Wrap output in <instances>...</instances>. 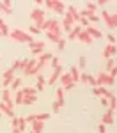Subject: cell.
I'll return each mask as SVG.
<instances>
[{"label":"cell","instance_id":"4316f807","mask_svg":"<svg viewBox=\"0 0 117 133\" xmlns=\"http://www.w3.org/2000/svg\"><path fill=\"white\" fill-rule=\"evenodd\" d=\"M9 32H11L9 25L5 23V20H4V18H0V34H2V36H9Z\"/></svg>","mask_w":117,"mask_h":133},{"label":"cell","instance_id":"7bdbcfd3","mask_svg":"<svg viewBox=\"0 0 117 133\" xmlns=\"http://www.w3.org/2000/svg\"><path fill=\"white\" fill-rule=\"evenodd\" d=\"M52 112L53 114H59V112H60V107H59V103H57V101L52 103Z\"/></svg>","mask_w":117,"mask_h":133},{"label":"cell","instance_id":"ac0fdd59","mask_svg":"<svg viewBox=\"0 0 117 133\" xmlns=\"http://www.w3.org/2000/svg\"><path fill=\"white\" fill-rule=\"evenodd\" d=\"M0 114H4V115H7V117H14V108H11L9 105H5V103L0 101Z\"/></svg>","mask_w":117,"mask_h":133},{"label":"cell","instance_id":"11a10c76","mask_svg":"<svg viewBox=\"0 0 117 133\" xmlns=\"http://www.w3.org/2000/svg\"><path fill=\"white\" fill-rule=\"evenodd\" d=\"M0 117H2V114H0Z\"/></svg>","mask_w":117,"mask_h":133},{"label":"cell","instance_id":"4dcf8cb0","mask_svg":"<svg viewBox=\"0 0 117 133\" xmlns=\"http://www.w3.org/2000/svg\"><path fill=\"white\" fill-rule=\"evenodd\" d=\"M36 101H37V96H23V103H21V105L30 107V105H34Z\"/></svg>","mask_w":117,"mask_h":133},{"label":"cell","instance_id":"9f6ffc18","mask_svg":"<svg viewBox=\"0 0 117 133\" xmlns=\"http://www.w3.org/2000/svg\"><path fill=\"white\" fill-rule=\"evenodd\" d=\"M0 36H2V34H0Z\"/></svg>","mask_w":117,"mask_h":133},{"label":"cell","instance_id":"d4e9b609","mask_svg":"<svg viewBox=\"0 0 117 133\" xmlns=\"http://www.w3.org/2000/svg\"><path fill=\"white\" fill-rule=\"evenodd\" d=\"M55 96H57L55 101L59 103V107H64V105H66V98H64V89H62V87L57 89V94H55Z\"/></svg>","mask_w":117,"mask_h":133},{"label":"cell","instance_id":"8992f818","mask_svg":"<svg viewBox=\"0 0 117 133\" xmlns=\"http://www.w3.org/2000/svg\"><path fill=\"white\" fill-rule=\"evenodd\" d=\"M41 30L44 32H62V27H60V21L55 20V18H52V20H46L44 21V25L41 27Z\"/></svg>","mask_w":117,"mask_h":133},{"label":"cell","instance_id":"e575fe53","mask_svg":"<svg viewBox=\"0 0 117 133\" xmlns=\"http://www.w3.org/2000/svg\"><path fill=\"white\" fill-rule=\"evenodd\" d=\"M18 130L21 133L27 130V121H25V117H18Z\"/></svg>","mask_w":117,"mask_h":133},{"label":"cell","instance_id":"7c38bea8","mask_svg":"<svg viewBox=\"0 0 117 133\" xmlns=\"http://www.w3.org/2000/svg\"><path fill=\"white\" fill-rule=\"evenodd\" d=\"M117 55V46L115 44H106L105 48H103V57H105L106 61L108 59H114Z\"/></svg>","mask_w":117,"mask_h":133},{"label":"cell","instance_id":"9a60e30c","mask_svg":"<svg viewBox=\"0 0 117 133\" xmlns=\"http://www.w3.org/2000/svg\"><path fill=\"white\" fill-rule=\"evenodd\" d=\"M85 30H87V34H89L92 39H101V37H103V32L99 30L96 25H91V27H87Z\"/></svg>","mask_w":117,"mask_h":133},{"label":"cell","instance_id":"681fc988","mask_svg":"<svg viewBox=\"0 0 117 133\" xmlns=\"http://www.w3.org/2000/svg\"><path fill=\"white\" fill-rule=\"evenodd\" d=\"M96 5H98V7H105L106 2H105V0H99V2H96Z\"/></svg>","mask_w":117,"mask_h":133},{"label":"cell","instance_id":"9c48e42d","mask_svg":"<svg viewBox=\"0 0 117 133\" xmlns=\"http://www.w3.org/2000/svg\"><path fill=\"white\" fill-rule=\"evenodd\" d=\"M14 78H16V76H14V71H12L11 68H9V69H5L4 75H2V85H4V89H9Z\"/></svg>","mask_w":117,"mask_h":133},{"label":"cell","instance_id":"7402d4cb","mask_svg":"<svg viewBox=\"0 0 117 133\" xmlns=\"http://www.w3.org/2000/svg\"><path fill=\"white\" fill-rule=\"evenodd\" d=\"M69 75H71V80H73V83H78L80 82V69L76 68V66H71V69H69Z\"/></svg>","mask_w":117,"mask_h":133},{"label":"cell","instance_id":"5b68a950","mask_svg":"<svg viewBox=\"0 0 117 133\" xmlns=\"http://www.w3.org/2000/svg\"><path fill=\"white\" fill-rule=\"evenodd\" d=\"M99 18L105 21V25L108 29H115L117 27V12H108V11H101Z\"/></svg>","mask_w":117,"mask_h":133},{"label":"cell","instance_id":"277c9868","mask_svg":"<svg viewBox=\"0 0 117 133\" xmlns=\"http://www.w3.org/2000/svg\"><path fill=\"white\" fill-rule=\"evenodd\" d=\"M44 7L53 11V12H57V14H66V9H67V5L64 2H60V0H46Z\"/></svg>","mask_w":117,"mask_h":133},{"label":"cell","instance_id":"e0dca14e","mask_svg":"<svg viewBox=\"0 0 117 133\" xmlns=\"http://www.w3.org/2000/svg\"><path fill=\"white\" fill-rule=\"evenodd\" d=\"M66 12H67V14H69V16L73 18V21H74V23H78V21H80V11L76 9L74 5H67Z\"/></svg>","mask_w":117,"mask_h":133},{"label":"cell","instance_id":"484cf974","mask_svg":"<svg viewBox=\"0 0 117 133\" xmlns=\"http://www.w3.org/2000/svg\"><path fill=\"white\" fill-rule=\"evenodd\" d=\"M21 82H23V80H21L20 76H16V78H14V80H12V83H11V92H16V91H20L21 89Z\"/></svg>","mask_w":117,"mask_h":133},{"label":"cell","instance_id":"f6af8a7d","mask_svg":"<svg viewBox=\"0 0 117 133\" xmlns=\"http://www.w3.org/2000/svg\"><path fill=\"white\" fill-rule=\"evenodd\" d=\"M57 66H60V62H59V57H57V55H53V59H52V69H53V68H57Z\"/></svg>","mask_w":117,"mask_h":133},{"label":"cell","instance_id":"d590c367","mask_svg":"<svg viewBox=\"0 0 117 133\" xmlns=\"http://www.w3.org/2000/svg\"><path fill=\"white\" fill-rule=\"evenodd\" d=\"M106 87H92V94L94 96H105Z\"/></svg>","mask_w":117,"mask_h":133},{"label":"cell","instance_id":"5bb4252c","mask_svg":"<svg viewBox=\"0 0 117 133\" xmlns=\"http://www.w3.org/2000/svg\"><path fill=\"white\" fill-rule=\"evenodd\" d=\"M84 30V27L82 25H73V29H71V32L67 34V39L66 41H76L78 39V34Z\"/></svg>","mask_w":117,"mask_h":133},{"label":"cell","instance_id":"7dc6e473","mask_svg":"<svg viewBox=\"0 0 117 133\" xmlns=\"http://www.w3.org/2000/svg\"><path fill=\"white\" fill-rule=\"evenodd\" d=\"M98 133H106V126L105 124H101V123L98 124Z\"/></svg>","mask_w":117,"mask_h":133},{"label":"cell","instance_id":"cb8c5ba5","mask_svg":"<svg viewBox=\"0 0 117 133\" xmlns=\"http://www.w3.org/2000/svg\"><path fill=\"white\" fill-rule=\"evenodd\" d=\"M46 37H48L52 43H55V44H57V43L62 39V32H60V34H59V32H46Z\"/></svg>","mask_w":117,"mask_h":133},{"label":"cell","instance_id":"b9f144b4","mask_svg":"<svg viewBox=\"0 0 117 133\" xmlns=\"http://www.w3.org/2000/svg\"><path fill=\"white\" fill-rule=\"evenodd\" d=\"M80 82H82V83L89 82V73H80Z\"/></svg>","mask_w":117,"mask_h":133},{"label":"cell","instance_id":"60d3db41","mask_svg":"<svg viewBox=\"0 0 117 133\" xmlns=\"http://www.w3.org/2000/svg\"><path fill=\"white\" fill-rule=\"evenodd\" d=\"M66 43H67L66 39H60V41L57 43V50H59V51H62L64 48H66Z\"/></svg>","mask_w":117,"mask_h":133},{"label":"cell","instance_id":"30bf717a","mask_svg":"<svg viewBox=\"0 0 117 133\" xmlns=\"http://www.w3.org/2000/svg\"><path fill=\"white\" fill-rule=\"evenodd\" d=\"M62 66H57V68H53L52 69V75H50V78L46 80L48 85H55V83L59 82V78H60V75H62Z\"/></svg>","mask_w":117,"mask_h":133},{"label":"cell","instance_id":"ee69618b","mask_svg":"<svg viewBox=\"0 0 117 133\" xmlns=\"http://www.w3.org/2000/svg\"><path fill=\"white\" fill-rule=\"evenodd\" d=\"M78 23H82L84 25V29H87V27H91V23H89V20L87 18H84V16H80V21Z\"/></svg>","mask_w":117,"mask_h":133},{"label":"cell","instance_id":"db71d44e","mask_svg":"<svg viewBox=\"0 0 117 133\" xmlns=\"http://www.w3.org/2000/svg\"><path fill=\"white\" fill-rule=\"evenodd\" d=\"M29 133H34V131H29Z\"/></svg>","mask_w":117,"mask_h":133},{"label":"cell","instance_id":"ffe728a7","mask_svg":"<svg viewBox=\"0 0 117 133\" xmlns=\"http://www.w3.org/2000/svg\"><path fill=\"white\" fill-rule=\"evenodd\" d=\"M0 11L4 12V14H12L14 11H12V4L11 2H5V0H0Z\"/></svg>","mask_w":117,"mask_h":133},{"label":"cell","instance_id":"d6a6232c","mask_svg":"<svg viewBox=\"0 0 117 133\" xmlns=\"http://www.w3.org/2000/svg\"><path fill=\"white\" fill-rule=\"evenodd\" d=\"M76 68H78L80 71H84L85 68H87V57H85V55H82V57L78 59V66H76Z\"/></svg>","mask_w":117,"mask_h":133},{"label":"cell","instance_id":"ba28073f","mask_svg":"<svg viewBox=\"0 0 117 133\" xmlns=\"http://www.w3.org/2000/svg\"><path fill=\"white\" fill-rule=\"evenodd\" d=\"M44 46H46V43L41 41V39H34V41L29 44V48H30V51L34 53V57H39L43 51H44Z\"/></svg>","mask_w":117,"mask_h":133},{"label":"cell","instance_id":"f907efd6","mask_svg":"<svg viewBox=\"0 0 117 133\" xmlns=\"http://www.w3.org/2000/svg\"><path fill=\"white\" fill-rule=\"evenodd\" d=\"M11 131L12 133H21L20 130H18V126H11Z\"/></svg>","mask_w":117,"mask_h":133},{"label":"cell","instance_id":"52a82bcc","mask_svg":"<svg viewBox=\"0 0 117 133\" xmlns=\"http://www.w3.org/2000/svg\"><path fill=\"white\" fill-rule=\"evenodd\" d=\"M96 80H98V85L99 87H112L114 83H115V78H112L108 73H105V71H101V73H98L96 75Z\"/></svg>","mask_w":117,"mask_h":133},{"label":"cell","instance_id":"4fadbf2b","mask_svg":"<svg viewBox=\"0 0 117 133\" xmlns=\"http://www.w3.org/2000/svg\"><path fill=\"white\" fill-rule=\"evenodd\" d=\"M2 103H5V105H9L11 108H14V101H12V92H11V89H4V91H2Z\"/></svg>","mask_w":117,"mask_h":133},{"label":"cell","instance_id":"f1b7e54d","mask_svg":"<svg viewBox=\"0 0 117 133\" xmlns=\"http://www.w3.org/2000/svg\"><path fill=\"white\" fill-rule=\"evenodd\" d=\"M12 101H14V105H21L23 103V92H21V89L12 92Z\"/></svg>","mask_w":117,"mask_h":133},{"label":"cell","instance_id":"c3c4849f","mask_svg":"<svg viewBox=\"0 0 117 133\" xmlns=\"http://www.w3.org/2000/svg\"><path fill=\"white\" fill-rule=\"evenodd\" d=\"M108 75H110V76H112V78H115V76H117V64H115V68H114V69H112V71L108 73Z\"/></svg>","mask_w":117,"mask_h":133},{"label":"cell","instance_id":"2e32d148","mask_svg":"<svg viewBox=\"0 0 117 133\" xmlns=\"http://www.w3.org/2000/svg\"><path fill=\"white\" fill-rule=\"evenodd\" d=\"M52 59H53V55H52V53H46V51H43L39 57H36L37 64H39V66H43V68H44L48 62H52Z\"/></svg>","mask_w":117,"mask_h":133},{"label":"cell","instance_id":"8d00e7d4","mask_svg":"<svg viewBox=\"0 0 117 133\" xmlns=\"http://www.w3.org/2000/svg\"><path fill=\"white\" fill-rule=\"evenodd\" d=\"M29 34H30L32 37H34V36H36V34H37V36H39V34H41V29H39V27H36V25H30V27H29Z\"/></svg>","mask_w":117,"mask_h":133},{"label":"cell","instance_id":"74e56055","mask_svg":"<svg viewBox=\"0 0 117 133\" xmlns=\"http://www.w3.org/2000/svg\"><path fill=\"white\" fill-rule=\"evenodd\" d=\"M85 9L91 11V12H96V11H98V5H96V2H87V4H85Z\"/></svg>","mask_w":117,"mask_h":133},{"label":"cell","instance_id":"8fae6325","mask_svg":"<svg viewBox=\"0 0 117 133\" xmlns=\"http://www.w3.org/2000/svg\"><path fill=\"white\" fill-rule=\"evenodd\" d=\"M48 119H50V114H30V115H27V117H25L27 124L34 123V121H43V123H46Z\"/></svg>","mask_w":117,"mask_h":133},{"label":"cell","instance_id":"bcb514c9","mask_svg":"<svg viewBox=\"0 0 117 133\" xmlns=\"http://www.w3.org/2000/svg\"><path fill=\"white\" fill-rule=\"evenodd\" d=\"M106 39H108V44H115V36H114V34H108V37H106Z\"/></svg>","mask_w":117,"mask_h":133},{"label":"cell","instance_id":"83f0119b","mask_svg":"<svg viewBox=\"0 0 117 133\" xmlns=\"http://www.w3.org/2000/svg\"><path fill=\"white\" fill-rule=\"evenodd\" d=\"M44 87H46V78H44L43 75H37V87H36V91L41 92Z\"/></svg>","mask_w":117,"mask_h":133},{"label":"cell","instance_id":"f35d334b","mask_svg":"<svg viewBox=\"0 0 117 133\" xmlns=\"http://www.w3.org/2000/svg\"><path fill=\"white\" fill-rule=\"evenodd\" d=\"M29 61H30V59H20V66H18V69H20V71H23V69L27 68Z\"/></svg>","mask_w":117,"mask_h":133},{"label":"cell","instance_id":"d6986e66","mask_svg":"<svg viewBox=\"0 0 117 133\" xmlns=\"http://www.w3.org/2000/svg\"><path fill=\"white\" fill-rule=\"evenodd\" d=\"M101 124H105V126H110V124H114V112H112V110H106V112L103 114Z\"/></svg>","mask_w":117,"mask_h":133},{"label":"cell","instance_id":"44dd1931","mask_svg":"<svg viewBox=\"0 0 117 133\" xmlns=\"http://www.w3.org/2000/svg\"><path fill=\"white\" fill-rule=\"evenodd\" d=\"M76 41L84 43V44H91V43H92V37H91V36L87 34V30L84 29V30H82L80 34H78V39H76Z\"/></svg>","mask_w":117,"mask_h":133},{"label":"cell","instance_id":"7a4b0ae2","mask_svg":"<svg viewBox=\"0 0 117 133\" xmlns=\"http://www.w3.org/2000/svg\"><path fill=\"white\" fill-rule=\"evenodd\" d=\"M30 20L36 27L41 29L43 25H44V21H46V11L43 9V7H34L30 11Z\"/></svg>","mask_w":117,"mask_h":133},{"label":"cell","instance_id":"f546056e","mask_svg":"<svg viewBox=\"0 0 117 133\" xmlns=\"http://www.w3.org/2000/svg\"><path fill=\"white\" fill-rule=\"evenodd\" d=\"M21 92H23V96H37V91H36V87H21Z\"/></svg>","mask_w":117,"mask_h":133},{"label":"cell","instance_id":"6da1fadb","mask_svg":"<svg viewBox=\"0 0 117 133\" xmlns=\"http://www.w3.org/2000/svg\"><path fill=\"white\" fill-rule=\"evenodd\" d=\"M9 37L12 39V41L16 43H23V44H30L32 41H34V37H32L29 32L21 30V29H12V30L9 32Z\"/></svg>","mask_w":117,"mask_h":133},{"label":"cell","instance_id":"836d02e7","mask_svg":"<svg viewBox=\"0 0 117 133\" xmlns=\"http://www.w3.org/2000/svg\"><path fill=\"white\" fill-rule=\"evenodd\" d=\"M114 68H115V61H114V59H108V61H106V64H105V69H103V71H105V73H110Z\"/></svg>","mask_w":117,"mask_h":133},{"label":"cell","instance_id":"1f68e13d","mask_svg":"<svg viewBox=\"0 0 117 133\" xmlns=\"http://www.w3.org/2000/svg\"><path fill=\"white\" fill-rule=\"evenodd\" d=\"M115 108H117V98H115V94H114V96L108 98V110L115 112Z\"/></svg>","mask_w":117,"mask_h":133},{"label":"cell","instance_id":"3957f363","mask_svg":"<svg viewBox=\"0 0 117 133\" xmlns=\"http://www.w3.org/2000/svg\"><path fill=\"white\" fill-rule=\"evenodd\" d=\"M41 71H43V66H39L36 59H30L27 68L23 69V76H37V75H41Z\"/></svg>","mask_w":117,"mask_h":133},{"label":"cell","instance_id":"f5cc1de1","mask_svg":"<svg viewBox=\"0 0 117 133\" xmlns=\"http://www.w3.org/2000/svg\"><path fill=\"white\" fill-rule=\"evenodd\" d=\"M114 61H115V64H117V55H115V57H114Z\"/></svg>","mask_w":117,"mask_h":133},{"label":"cell","instance_id":"603a6c76","mask_svg":"<svg viewBox=\"0 0 117 133\" xmlns=\"http://www.w3.org/2000/svg\"><path fill=\"white\" fill-rule=\"evenodd\" d=\"M30 124H32L30 131H34V133H43L44 131V123H43V121H34V123H30Z\"/></svg>","mask_w":117,"mask_h":133},{"label":"cell","instance_id":"816d5d0a","mask_svg":"<svg viewBox=\"0 0 117 133\" xmlns=\"http://www.w3.org/2000/svg\"><path fill=\"white\" fill-rule=\"evenodd\" d=\"M101 105H103V107H108V99H106V98H101Z\"/></svg>","mask_w":117,"mask_h":133},{"label":"cell","instance_id":"ab89813d","mask_svg":"<svg viewBox=\"0 0 117 133\" xmlns=\"http://www.w3.org/2000/svg\"><path fill=\"white\" fill-rule=\"evenodd\" d=\"M89 85H92V87H99V85H98V80H96V76H92V75H89Z\"/></svg>","mask_w":117,"mask_h":133}]
</instances>
